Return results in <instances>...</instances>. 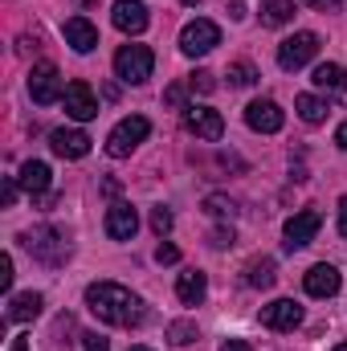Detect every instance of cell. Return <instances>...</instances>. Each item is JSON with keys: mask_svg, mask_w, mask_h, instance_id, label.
Listing matches in <instances>:
<instances>
[{"mask_svg": "<svg viewBox=\"0 0 347 351\" xmlns=\"http://www.w3.org/2000/svg\"><path fill=\"white\" fill-rule=\"evenodd\" d=\"M86 306H90L94 319H102V323H110V327H127V331L147 319L143 298L131 294V290L119 286V282H90L86 286Z\"/></svg>", "mask_w": 347, "mask_h": 351, "instance_id": "obj_1", "label": "cell"}, {"mask_svg": "<svg viewBox=\"0 0 347 351\" xmlns=\"http://www.w3.org/2000/svg\"><path fill=\"white\" fill-rule=\"evenodd\" d=\"M25 250H29L41 265H49V269L66 265V258H70V241H66V233L53 229V225H37L33 233H25Z\"/></svg>", "mask_w": 347, "mask_h": 351, "instance_id": "obj_2", "label": "cell"}, {"mask_svg": "<svg viewBox=\"0 0 347 351\" xmlns=\"http://www.w3.org/2000/svg\"><path fill=\"white\" fill-rule=\"evenodd\" d=\"M152 135V123L143 119V114H127L123 123H115V131L106 135V156H115V160H127L143 139Z\"/></svg>", "mask_w": 347, "mask_h": 351, "instance_id": "obj_3", "label": "cell"}, {"mask_svg": "<svg viewBox=\"0 0 347 351\" xmlns=\"http://www.w3.org/2000/svg\"><path fill=\"white\" fill-rule=\"evenodd\" d=\"M152 70H156V53L147 45H123L115 53V74L123 82H131V86H143L152 78Z\"/></svg>", "mask_w": 347, "mask_h": 351, "instance_id": "obj_4", "label": "cell"}, {"mask_svg": "<svg viewBox=\"0 0 347 351\" xmlns=\"http://www.w3.org/2000/svg\"><path fill=\"white\" fill-rule=\"evenodd\" d=\"M221 45V29L213 25V21H204V16H196V21H188L184 29H180V49L188 53V58H204V53H213Z\"/></svg>", "mask_w": 347, "mask_h": 351, "instance_id": "obj_5", "label": "cell"}, {"mask_svg": "<svg viewBox=\"0 0 347 351\" xmlns=\"http://www.w3.org/2000/svg\"><path fill=\"white\" fill-rule=\"evenodd\" d=\"M29 94H33L37 106H49V102H58L66 94V82H62V74H58L53 62H41V66L29 70Z\"/></svg>", "mask_w": 347, "mask_h": 351, "instance_id": "obj_6", "label": "cell"}, {"mask_svg": "<svg viewBox=\"0 0 347 351\" xmlns=\"http://www.w3.org/2000/svg\"><path fill=\"white\" fill-rule=\"evenodd\" d=\"M315 53H319V37L315 33H294L278 45V66L282 70H302Z\"/></svg>", "mask_w": 347, "mask_h": 351, "instance_id": "obj_7", "label": "cell"}, {"mask_svg": "<svg viewBox=\"0 0 347 351\" xmlns=\"http://www.w3.org/2000/svg\"><path fill=\"white\" fill-rule=\"evenodd\" d=\"M184 127L196 135V139H208V143H217L221 135H225V119H221V110H213V106H184Z\"/></svg>", "mask_w": 347, "mask_h": 351, "instance_id": "obj_8", "label": "cell"}, {"mask_svg": "<svg viewBox=\"0 0 347 351\" xmlns=\"http://www.w3.org/2000/svg\"><path fill=\"white\" fill-rule=\"evenodd\" d=\"M110 21H115V29L119 33H127V37H139L143 29H147V4L143 0H115V8H110Z\"/></svg>", "mask_w": 347, "mask_h": 351, "instance_id": "obj_9", "label": "cell"}, {"mask_svg": "<svg viewBox=\"0 0 347 351\" xmlns=\"http://www.w3.org/2000/svg\"><path fill=\"white\" fill-rule=\"evenodd\" d=\"M246 123H250V131H258V135H274V131H282L286 114H282V106H278L274 98H258V102L246 106Z\"/></svg>", "mask_w": 347, "mask_h": 351, "instance_id": "obj_10", "label": "cell"}, {"mask_svg": "<svg viewBox=\"0 0 347 351\" xmlns=\"http://www.w3.org/2000/svg\"><path fill=\"white\" fill-rule=\"evenodd\" d=\"M90 139L86 131H78V127H58L53 135H49V147H53V156H62V160H82L90 156Z\"/></svg>", "mask_w": 347, "mask_h": 351, "instance_id": "obj_11", "label": "cell"}, {"mask_svg": "<svg viewBox=\"0 0 347 351\" xmlns=\"http://www.w3.org/2000/svg\"><path fill=\"white\" fill-rule=\"evenodd\" d=\"M135 229H139V213H135L127 200H115V204L106 208V237H110V241H131Z\"/></svg>", "mask_w": 347, "mask_h": 351, "instance_id": "obj_12", "label": "cell"}, {"mask_svg": "<svg viewBox=\"0 0 347 351\" xmlns=\"http://www.w3.org/2000/svg\"><path fill=\"white\" fill-rule=\"evenodd\" d=\"M319 225H323V217H319L315 208L294 213V217L286 221V250H302V245H311L315 233H319Z\"/></svg>", "mask_w": 347, "mask_h": 351, "instance_id": "obj_13", "label": "cell"}, {"mask_svg": "<svg viewBox=\"0 0 347 351\" xmlns=\"http://www.w3.org/2000/svg\"><path fill=\"white\" fill-rule=\"evenodd\" d=\"M298 323H302V306L294 298H278V302L261 306V327H270V331H294Z\"/></svg>", "mask_w": 347, "mask_h": 351, "instance_id": "obj_14", "label": "cell"}, {"mask_svg": "<svg viewBox=\"0 0 347 351\" xmlns=\"http://www.w3.org/2000/svg\"><path fill=\"white\" fill-rule=\"evenodd\" d=\"M62 102H66V114L74 119V123H90L94 114H98V98H94V90L86 82H70L66 94H62Z\"/></svg>", "mask_w": 347, "mask_h": 351, "instance_id": "obj_15", "label": "cell"}, {"mask_svg": "<svg viewBox=\"0 0 347 351\" xmlns=\"http://www.w3.org/2000/svg\"><path fill=\"white\" fill-rule=\"evenodd\" d=\"M302 286H307V294H311V298H331V294H339L344 278H339V269H335V265L319 262V265H311V269H307Z\"/></svg>", "mask_w": 347, "mask_h": 351, "instance_id": "obj_16", "label": "cell"}, {"mask_svg": "<svg viewBox=\"0 0 347 351\" xmlns=\"http://www.w3.org/2000/svg\"><path fill=\"white\" fill-rule=\"evenodd\" d=\"M204 294H208V278H204L200 269H184V274L176 278V298H180L184 306H200Z\"/></svg>", "mask_w": 347, "mask_h": 351, "instance_id": "obj_17", "label": "cell"}, {"mask_svg": "<svg viewBox=\"0 0 347 351\" xmlns=\"http://www.w3.org/2000/svg\"><path fill=\"white\" fill-rule=\"evenodd\" d=\"M62 33H66V45H70L74 53H90V49L98 45V29L90 25L86 16H70Z\"/></svg>", "mask_w": 347, "mask_h": 351, "instance_id": "obj_18", "label": "cell"}, {"mask_svg": "<svg viewBox=\"0 0 347 351\" xmlns=\"http://www.w3.org/2000/svg\"><path fill=\"white\" fill-rule=\"evenodd\" d=\"M41 306H45V298H41L37 290L12 294V298H8V323H33V319L41 315Z\"/></svg>", "mask_w": 347, "mask_h": 351, "instance_id": "obj_19", "label": "cell"}, {"mask_svg": "<svg viewBox=\"0 0 347 351\" xmlns=\"http://www.w3.org/2000/svg\"><path fill=\"white\" fill-rule=\"evenodd\" d=\"M16 184L29 192V196H41L45 188H49V164H41V160H29L21 176H16Z\"/></svg>", "mask_w": 347, "mask_h": 351, "instance_id": "obj_20", "label": "cell"}, {"mask_svg": "<svg viewBox=\"0 0 347 351\" xmlns=\"http://www.w3.org/2000/svg\"><path fill=\"white\" fill-rule=\"evenodd\" d=\"M246 282H250L254 290H270V286L278 282V265H274V258H254V262L246 265Z\"/></svg>", "mask_w": 347, "mask_h": 351, "instance_id": "obj_21", "label": "cell"}, {"mask_svg": "<svg viewBox=\"0 0 347 351\" xmlns=\"http://www.w3.org/2000/svg\"><path fill=\"white\" fill-rule=\"evenodd\" d=\"M290 21H294V0H265V4H261V25L282 29V25H290Z\"/></svg>", "mask_w": 347, "mask_h": 351, "instance_id": "obj_22", "label": "cell"}, {"mask_svg": "<svg viewBox=\"0 0 347 351\" xmlns=\"http://www.w3.org/2000/svg\"><path fill=\"white\" fill-rule=\"evenodd\" d=\"M315 86L319 90H347V70L344 66H335V62H323V66H315Z\"/></svg>", "mask_w": 347, "mask_h": 351, "instance_id": "obj_23", "label": "cell"}, {"mask_svg": "<svg viewBox=\"0 0 347 351\" xmlns=\"http://www.w3.org/2000/svg\"><path fill=\"white\" fill-rule=\"evenodd\" d=\"M294 110H298V119H302V123H311V127L327 119V102H323V98H315V94H298V98H294Z\"/></svg>", "mask_w": 347, "mask_h": 351, "instance_id": "obj_24", "label": "cell"}, {"mask_svg": "<svg viewBox=\"0 0 347 351\" xmlns=\"http://www.w3.org/2000/svg\"><path fill=\"white\" fill-rule=\"evenodd\" d=\"M168 343L172 348H188V343H196V323H188V319H180L168 327Z\"/></svg>", "mask_w": 347, "mask_h": 351, "instance_id": "obj_25", "label": "cell"}, {"mask_svg": "<svg viewBox=\"0 0 347 351\" xmlns=\"http://www.w3.org/2000/svg\"><path fill=\"white\" fill-rule=\"evenodd\" d=\"M254 82H258V70H254L250 62H233V66H229V86L246 90V86H254Z\"/></svg>", "mask_w": 347, "mask_h": 351, "instance_id": "obj_26", "label": "cell"}, {"mask_svg": "<svg viewBox=\"0 0 347 351\" xmlns=\"http://www.w3.org/2000/svg\"><path fill=\"white\" fill-rule=\"evenodd\" d=\"M204 208H208V217H217V221H229V217L237 213V204H233V200H225V196H208V200H204Z\"/></svg>", "mask_w": 347, "mask_h": 351, "instance_id": "obj_27", "label": "cell"}, {"mask_svg": "<svg viewBox=\"0 0 347 351\" xmlns=\"http://www.w3.org/2000/svg\"><path fill=\"white\" fill-rule=\"evenodd\" d=\"M152 229H156L160 237H168V233H172V213H168L164 204H160V208H152Z\"/></svg>", "mask_w": 347, "mask_h": 351, "instance_id": "obj_28", "label": "cell"}, {"mask_svg": "<svg viewBox=\"0 0 347 351\" xmlns=\"http://www.w3.org/2000/svg\"><path fill=\"white\" fill-rule=\"evenodd\" d=\"M188 90H196V94H213L217 82H213V74H208V70H196V74L188 78Z\"/></svg>", "mask_w": 347, "mask_h": 351, "instance_id": "obj_29", "label": "cell"}, {"mask_svg": "<svg viewBox=\"0 0 347 351\" xmlns=\"http://www.w3.org/2000/svg\"><path fill=\"white\" fill-rule=\"evenodd\" d=\"M82 351H110V343L98 331H90V335H82Z\"/></svg>", "mask_w": 347, "mask_h": 351, "instance_id": "obj_30", "label": "cell"}, {"mask_svg": "<svg viewBox=\"0 0 347 351\" xmlns=\"http://www.w3.org/2000/svg\"><path fill=\"white\" fill-rule=\"evenodd\" d=\"M16 188H21V184L8 176V180H4V188H0V196H4V208H12V204H16Z\"/></svg>", "mask_w": 347, "mask_h": 351, "instance_id": "obj_31", "label": "cell"}, {"mask_svg": "<svg viewBox=\"0 0 347 351\" xmlns=\"http://www.w3.org/2000/svg\"><path fill=\"white\" fill-rule=\"evenodd\" d=\"M156 262H160V265L180 262V250H176V245H160V250H156Z\"/></svg>", "mask_w": 347, "mask_h": 351, "instance_id": "obj_32", "label": "cell"}, {"mask_svg": "<svg viewBox=\"0 0 347 351\" xmlns=\"http://www.w3.org/2000/svg\"><path fill=\"white\" fill-rule=\"evenodd\" d=\"M0 286H4V290L12 286V258H8V254L0 258Z\"/></svg>", "mask_w": 347, "mask_h": 351, "instance_id": "obj_33", "label": "cell"}, {"mask_svg": "<svg viewBox=\"0 0 347 351\" xmlns=\"http://www.w3.org/2000/svg\"><path fill=\"white\" fill-rule=\"evenodd\" d=\"M213 245H217V250L233 245V229H217V233H213Z\"/></svg>", "mask_w": 347, "mask_h": 351, "instance_id": "obj_34", "label": "cell"}, {"mask_svg": "<svg viewBox=\"0 0 347 351\" xmlns=\"http://www.w3.org/2000/svg\"><path fill=\"white\" fill-rule=\"evenodd\" d=\"M164 102H168V106H184V86H168Z\"/></svg>", "mask_w": 347, "mask_h": 351, "instance_id": "obj_35", "label": "cell"}, {"mask_svg": "<svg viewBox=\"0 0 347 351\" xmlns=\"http://www.w3.org/2000/svg\"><path fill=\"white\" fill-rule=\"evenodd\" d=\"M311 8H319V12H335L339 8V0H307Z\"/></svg>", "mask_w": 347, "mask_h": 351, "instance_id": "obj_36", "label": "cell"}, {"mask_svg": "<svg viewBox=\"0 0 347 351\" xmlns=\"http://www.w3.org/2000/svg\"><path fill=\"white\" fill-rule=\"evenodd\" d=\"M221 351H254V348H250L246 339H229V343H225V348H221Z\"/></svg>", "mask_w": 347, "mask_h": 351, "instance_id": "obj_37", "label": "cell"}, {"mask_svg": "<svg viewBox=\"0 0 347 351\" xmlns=\"http://www.w3.org/2000/svg\"><path fill=\"white\" fill-rule=\"evenodd\" d=\"M339 233L347 237V196L339 200Z\"/></svg>", "mask_w": 347, "mask_h": 351, "instance_id": "obj_38", "label": "cell"}, {"mask_svg": "<svg viewBox=\"0 0 347 351\" xmlns=\"http://www.w3.org/2000/svg\"><path fill=\"white\" fill-rule=\"evenodd\" d=\"M335 143H339V147H344V152H347V119H344V123H339V131H335Z\"/></svg>", "mask_w": 347, "mask_h": 351, "instance_id": "obj_39", "label": "cell"}, {"mask_svg": "<svg viewBox=\"0 0 347 351\" xmlns=\"http://www.w3.org/2000/svg\"><path fill=\"white\" fill-rule=\"evenodd\" d=\"M8 351H29V339H25V335H16V339H12V348Z\"/></svg>", "mask_w": 347, "mask_h": 351, "instance_id": "obj_40", "label": "cell"}, {"mask_svg": "<svg viewBox=\"0 0 347 351\" xmlns=\"http://www.w3.org/2000/svg\"><path fill=\"white\" fill-rule=\"evenodd\" d=\"M335 351H347V343H339V348H335Z\"/></svg>", "mask_w": 347, "mask_h": 351, "instance_id": "obj_41", "label": "cell"}, {"mask_svg": "<svg viewBox=\"0 0 347 351\" xmlns=\"http://www.w3.org/2000/svg\"><path fill=\"white\" fill-rule=\"evenodd\" d=\"M131 351H152V348H131Z\"/></svg>", "mask_w": 347, "mask_h": 351, "instance_id": "obj_42", "label": "cell"}, {"mask_svg": "<svg viewBox=\"0 0 347 351\" xmlns=\"http://www.w3.org/2000/svg\"><path fill=\"white\" fill-rule=\"evenodd\" d=\"M184 4H200V0H184Z\"/></svg>", "mask_w": 347, "mask_h": 351, "instance_id": "obj_43", "label": "cell"}]
</instances>
